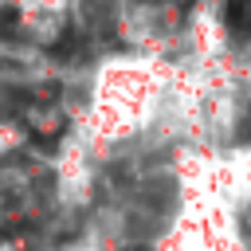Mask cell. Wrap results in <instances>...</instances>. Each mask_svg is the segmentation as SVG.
Masks as SVG:
<instances>
[{"label":"cell","instance_id":"cell-1","mask_svg":"<svg viewBox=\"0 0 251 251\" xmlns=\"http://www.w3.org/2000/svg\"><path fill=\"white\" fill-rule=\"evenodd\" d=\"M165 86H169V63H161L149 51L102 59L90 82V102L78 137L90 149L149 137Z\"/></svg>","mask_w":251,"mask_h":251},{"label":"cell","instance_id":"cell-2","mask_svg":"<svg viewBox=\"0 0 251 251\" xmlns=\"http://www.w3.org/2000/svg\"><path fill=\"white\" fill-rule=\"evenodd\" d=\"M12 8L35 43H55L71 20V0H12Z\"/></svg>","mask_w":251,"mask_h":251},{"label":"cell","instance_id":"cell-3","mask_svg":"<svg viewBox=\"0 0 251 251\" xmlns=\"http://www.w3.org/2000/svg\"><path fill=\"white\" fill-rule=\"evenodd\" d=\"M0 8H12V0H0Z\"/></svg>","mask_w":251,"mask_h":251}]
</instances>
